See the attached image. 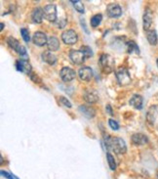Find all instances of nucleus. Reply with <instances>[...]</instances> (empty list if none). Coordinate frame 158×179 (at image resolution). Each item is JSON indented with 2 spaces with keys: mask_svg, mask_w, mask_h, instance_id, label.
Masks as SVG:
<instances>
[{
  "mask_svg": "<svg viewBox=\"0 0 158 179\" xmlns=\"http://www.w3.org/2000/svg\"><path fill=\"white\" fill-rule=\"evenodd\" d=\"M105 143L108 150L113 151L117 155L125 154L127 151V146L125 144V141L120 137L106 136L105 138Z\"/></svg>",
  "mask_w": 158,
  "mask_h": 179,
  "instance_id": "nucleus-1",
  "label": "nucleus"
},
{
  "mask_svg": "<svg viewBox=\"0 0 158 179\" xmlns=\"http://www.w3.org/2000/svg\"><path fill=\"white\" fill-rule=\"evenodd\" d=\"M99 62H100L101 69L105 74H110L111 71H113L115 61L112 56H110L108 54H102L101 56Z\"/></svg>",
  "mask_w": 158,
  "mask_h": 179,
  "instance_id": "nucleus-2",
  "label": "nucleus"
},
{
  "mask_svg": "<svg viewBox=\"0 0 158 179\" xmlns=\"http://www.w3.org/2000/svg\"><path fill=\"white\" fill-rule=\"evenodd\" d=\"M116 77L118 80V83L121 86H126L131 83V76L127 69L120 68L116 71Z\"/></svg>",
  "mask_w": 158,
  "mask_h": 179,
  "instance_id": "nucleus-3",
  "label": "nucleus"
},
{
  "mask_svg": "<svg viewBox=\"0 0 158 179\" xmlns=\"http://www.w3.org/2000/svg\"><path fill=\"white\" fill-rule=\"evenodd\" d=\"M44 13V18L52 23H55L57 21V8L56 5L54 4H49L46 5L43 9Z\"/></svg>",
  "mask_w": 158,
  "mask_h": 179,
  "instance_id": "nucleus-4",
  "label": "nucleus"
},
{
  "mask_svg": "<svg viewBox=\"0 0 158 179\" xmlns=\"http://www.w3.org/2000/svg\"><path fill=\"white\" fill-rule=\"evenodd\" d=\"M62 40L64 41L66 44L68 45H72L75 44L78 40V35L76 34V31L73 29H67L66 31L62 32Z\"/></svg>",
  "mask_w": 158,
  "mask_h": 179,
  "instance_id": "nucleus-5",
  "label": "nucleus"
},
{
  "mask_svg": "<svg viewBox=\"0 0 158 179\" xmlns=\"http://www.w3.org/2000/svg\"><path fill=\"white\" fill-rule=\"evenodd\" d=\"M7 43H8V45H9L12 48V49H14L16 52H17L18 54H20L21 56H26L27 55L26 48L23 47L22 45H21L20 42L15 37H13V36L8 37Z\"/></svg>",
  "mask_w": 158,
  "mask_h": 179,
  "instance_id": "nucleus-6",
  "label": "nucleus"
},
{
  "mask_svg": "<svg viewBox=\"0 0 158 179\" xmlns=\"http://www.w3.org/2000/svg\"><path fill=\"white\" fill-rule=\"evenodd\" d=\"M106 13L110 18H119L122 15V8L117 3H110L106 7Z\"/></svg>",
  "mask_w": 158,
  "mask_h": 179,
  "instance_id": "nucleus-7",
  "label": "nucleus"
},
{
  "mask_svg": "<svg viewBox=\"0 0 158 179\" xmlns=\"http://www.w3.org/2000/svg\"><path fill=\"white\" fill-rule=\"evenodd\" d=\"M69 58L75 65H82L85 62L86 56L81 50H72L69 52Z\"/></svg>",
  "mask_w": 158,
  "mask_h": 179,
  "instance_id": "nucleus-8",
  "label": "nucleus"
},
{
  "mask_svg": "<svg viewBox=\"0 0 158 179\" xmlns=\"http://www.w3.org/2000/svg\"><path fill=\"white\" fill-rule=\"evenodd\" d=\"M60 76H61V78L64 80L65 82H70V81H72L75 78L76 74L72 68L65 67L61 70Z\"/></svg>",
  "mask_w": 158,
  "mask_h": 179,
  "instance_id": "nucleus-9",
  "label": "nucleus"
},
{
  "mask_svg": "<svg viewBox=\"0 0 158 179\" xmlns=\"http://www.w3.org/2000/svg\"><path fill=\"white\" fill-rule=\"evenodd\" d=\"M84 100L89 104H95L99 101V94L94 89H87L83 95Z\"/></svg>",
  "mask_w": 158,
  "mask_h": 179,
  "instance_id": "nucleus-10",
  "label": "nucleus"
},
{
  "mask_svg": "<svg viewBox=\"0 0 158 179\" xmlns=\"http://www.w3.org/2000/svg\"><path fill=\"white\" fill-rule=\"evenodd\" d=\"M157 117H158V108H157V106L152 105L149 107V109L146 113V121L151 125H153L157 119Z\"/></svg>",
  "mask_w": 158,
  "mask_h": 179,
  "instance_id": "nucleus-11",
  "label": "nucleus"
},
{
  "mask_svg": "<svg viewBox=\"0 0 158 179\" xmlns=\"http://www.w3.org/2000/svg\"><path fill=\"white\" fill-rule=\"evenodd\" d=\"M153 19V14L151 12V9H146L145 14H144V17H143V26H144V29L146 31L151 29V27L152 25V20Z\"/></svg>",
  "mask_w": 158,
  "mask_h": 179,
  "instance_id": "nucleus-12",
  "label": "nucleus"
},
{
  "mask_svg": "<svg viewBox=\"0 0 158 179\" xmlns=\"http://www.w3.org/2000/svg\"><path fill=\"white\" fill-rule=\"evenodd\" d=\"M32 41L37 46H44L48 42L47 35L42 31H36L32 36Z\"/></svg>",
  "mask_w": 158,
  "mask_h": 179,
  "instance_id": "nucleus-13",
  "label": "nucleus"
},
{
  "mask_svg": "<svg viewBox=\"0 0 158 179\" xmlns=\"http://www.w3.org/2000/svg\"><path fill=\"white\" fill-rule=\"evenodd\" d=\"M16 67H17L18 71L25 72L27 75L31 74V66L27 59H22L20 61H17L16 62Z\"/></svg>",
  "mask_w": 158,
  "mask_h": 179,
  "instance_id": "nucleus-14",
  "label": "nucleus"
},
{
  "mask_svg": "<svg viewBox=\"0 0 158 179\" xmlns=\"http://www.w3.org/2000/svg\"><path fill=\"white\" fill-rule=\"evenodd\" d=\"M78 76L83 81H90L93 77V71L89 67H82L78 71Z\"/></svg>",
  "mask_w": 158,
  "mask_h": 179,
  "instance_id": "nucleus-15",
  "label": "nucleus"
},
{
  "mask_svg": "<svg viewBox=\"0 0 158 179\" xmlns=\"http://www.w3.org/2000/svg\"><path fill=\"white\" fill-rule=\"evenodd\" d=\"M132 142L134 145L136 146H141V145H145L148 142V138L146 135L143 133H135L132 135Z\"/></svg>",
  "mask_w": 158,
  "mask_h": 179,
  "instance_id": "nucleus-16",
  "label": "nucleus"
},
{
  "mask_svg": "<svg viewBox=\"0 0 158 179\" xmlns=\"http://www.w3.org/2000/svg\"><path fill=\"white\" fill-rule=\"evenodd\" d=\"M143 102H144L143 97H141V95H139V94L133 95L131 97L130 101H129V103H130V105L132 106V107H134L137 110H141V108H143Z\"/></svg>",
  "mask_w": 158,
  "mask_h": 179,
  "instance_id": "nucleus-17",
  "label": "nucleus"
},
{
  "mask_svg": "<svg viewBox=\"0 0 158 179\" xmlns=\"http://www.w3.org/2000/svg\"><path fill=\"white\" fill-rule=\"evenodd\" d=\"M79 111H80L82 113V115L85 116L86 118H94L95 116H96V110H95L93 107H91V106H80L79 107Z\"/></svg>",
  "mask_w": 158,
  "mask_h": 179,
  "instance_id": "nucleus-18",
  "label": "nucleus"
},
{
  "mask_svg": "<svg viewBox=\"0 0 158 179\" xmlns=\"http://www.w3.org/2000/svg\"><path fill=\"white\" fill-rule=\"evenodd\" d=\"M43 17H44V13H43V9L41 8H35V9L31 13V19L32 21L36 24H41L43 21Z\"/></svg>",
  "mask_w": 158,
  "mask_h": 179,
  "instance_id": "nucleus-19",
  "label": "nucleus"
},
{
  "mask_svg": "<svg viewBox=\"0 0 158 179\" xmlns=\"http://www.w3.org/2000/svg\"><path fill=\"white\" fill-rule=\"evenodd\" d=\"M42 60L45 63L53 66V65H55L57 63V57H56V55H54L51 51H45L42 53Z\"/></svg>",
  "mask_w": 158,
  "mask_h": 179,
  "instance_id": "nucleus-20",
  "label": "nucleus"
},
{
  "mask_svg": "<svg viewBox=\"0 0 158 179\" xmlns=\"http://www.w3.org/2000/svg\"><path fill=\"white\" fill-rule=\"evenodd\" d=\"M47 46H48L49 51H58L60 49V41L57 37L51 36L48 38V42H47Z\"/></svg>",
  "mask_w": 158,
  "mask_h": 179,
  "instance_id": "nucleus-21",
  "label": "nucleus"
},
{
  "mask_svg": "<svg viewBox=\"0 0 158 179\" xmlns=\"http://www.w3.org/2000/svg\"><path fill=\"white\" fill-rule=\"evenodd\" d=\"M146 39L151 45H156L158 41V37L155 29H149L146 31Z\"/></svg>",
  "mask_w": 158,
  "mask_h": 179,
  "instance_id": "nucleus-22",
  "label": "nucleus"
},
{
  "mask_svg": "<svg viewBox=\"0 0 158 179\" xmlns=\"http://www.w3.org/2000/svg\"><path fill=\"white\" fill-rule=\"evenodd\" d=\"M101 20H102L101 14H96V15L93 16V17L91 18V26H92L93 28L99 27V25L101 24Z\"/></svg>",
  "mask_w": 158,
  "mask_h": 179,
  "instance_id": "nucleus-23",
  "label": "nucleus"
},
{
  "mask_svg": "<svg viewBox=\"0 0 158 179\" xmlns=\"http://www.w3.org/2000/svg\"><path fill=\"white\" fill-rule=\"evenodd\" d=\"M127 47H128V53H133V52H136V53H140V49H139V46L136 44L135 41H128L127 42Z\"/></svg>",
  "mask_w": 158,
  "mask_h": 179,
  "instance_id": "nucleus-24",
  "label": "nucleus"
},
{
  "mask_svg": "<svg viewBox=\"0 0 158 179\" xmlns=\"http://www.w3.org/2000/svg\"><path fill=\"white\" fill-rule=\"evenodd\" d=\"M106 159H107V162H108V166H109L110 169L115 170L116 169V161H115L114 157L110 153H107L106 154Z\"/></svg>",
  "mask_w": 158,
  "mask_h": 179,
  "instance_id": "nucleus-25",
  "label": "nucleus"
},
{
  "mask_svg": "<svg viewBox=\"0 0 158 179\" xmlns=\"http://www.w3.org/2000/svg\"><path fill=\"white\" fill-rule=\"evenodd\" d=\"M72 3L74 6L76 11H78L79 13H84L85 12L84 5H83V3L80 1V0H75V1H72Z\"/></svg>",
  "mask_w": 158,
  "mask_h": 179,
  "instance_id": "nucleus-26",
  "label": "nucleus"
},
{
  "mask_svg": "<svg viewBox=\"0 0 158 179\" xmlns=\"http://www.w3.org/2000/svg\"><path fill=\"white\" fill-rule=\"evenodd\" d=\"M86 56V58H90V57L93 56V52H92V49L89 47V46H82L81 49H80Z\"/></svg>",
  "mask_w": 158,
  "mask_h": 179,
  "instance_id": "nucleus-27",
  "label": "nucleus"
},
{
  "mask_svg": "<svg viewBox=\"0 0 158 179\" xmlns=\"http://www.w3.org/2000/svg\"><path fill=\"white\" fill-rule=\"evenodd\" d=\"M21 34H22V39L25 40L26 42H29L30 37H29V31H28V29H21Z\"/></svg>",
  "mask_w": 158,
  "mask_h": 179,
  "instance_id": "nucleus-28",
  "label": "nucleus"
},
{
  "mask_svg": "<svg viewBox=\"0 0 158 179\" xmlns=\"http://www.w3.org/2000/svg\"><path fill=\"white\" fill-rule=\"evenodd\" d=\"M108 124H109V126L111 127L113 130H118V129H119V124H118L116 121L114 119H112V118H110L108 120Z\"/></svg>",
  "mask_w": 158,
  "mask_h": 179,
  "instance_id": "nucleus-29",
  "label": "nucleus"
},
{
  "mask_svg": "<svg viewBox=\"0 0 158 179\" xmlns=\"http://www.w3.org/2000/svg\"><path fill=\"white\" fill-rule=\"evenodd\" d=\"M60 102L64 105V106H66V107H67V108H72V103H70L66 97H60Z\"/></svg>",
  "mask_w": 158,
  "mask_h": 179,
  "instance_id": "nucleus-30",
  "label": "nucleus"
},
{
  "mask_svg": "<svg viewBox=\"0 0 158 179\" xmlns=\"http://www.w3.org/2000/svg\"><path fill=\"white\" fill-rule=\"evenodd\" d=\"M55 23H56V25H57V27H58L59 29H62V28H64V27L67 25V21H66V19H60L59 21L55 22Z\"/></svg>",
  "mask_w": 158,
  "mask_h": 179,
  "instance_id": "nucleus-31",
  "label": "nucleus"
},
{
  "mask_svg": "<svg viewBox=\"0 0 158 179\" xmlns=\"http://www.w3.org/2000/svg\"><path fill=\"white\" fill-rule=\"evenodd\" d=\"M29 76H30V78L32 79L34 82H37V83H38V82H40V81H41L40 78L38 77V76H37L36 74H33V72H31Z\"/></svg>",
  "mask_w": 158,
  "mask_h": 179,
  "instance_id": "nucleus-32",
  "label": "nucleus"
},
{
  "mask_svg": "<svg viewBox=\"0 0 158 179\" xmlns=\"http://www.w3.org/2000/svg\"><path fill=\"white\" fill-rule=\"evenodd\" d=\"M106 112L109 113L110 116H113V112H112L111 107H110V105H106Z\"/></svg>",
  "mask_w": 158,
  "mask_h": 179,
  "instance_id": "nucleus-33",
  "label": "nucleus"
},
{
  "mask_svg": "<svg viewBox=\"0 0 158 179\" xmlns=\"http://www.w3.org/2000/svg\"><path fill=\"white\" fill-rule=\"evenodd\" d=\"M1 174H2L3 176L7 177L8 179H13V176H11V175H10L9 173H8V172L4 171V170H1Z\"/></svg>",
  "mask_w": 158,
  "mask_h": 179,
  "instance_id": "nucleus-34",
  "label": "nucleus"
},
{
  "mask_svg": "<svg viewBox=\"0 0 158 179\" xmlns=\"http://www.w3.org/2000/svg\"><path fill=\"white\" fill-rule=\"evenodd\" d=\"M3 29H4V24H3V23H1V30H2Z\"/></svg>",
  "mask_w": 158,
  "mask_h": 179,
  "instance_id": "nucleus-35",
  "label": "nucleus"
},
{
  "mask_svg": "<svg viewBox=\"0 0 158 179\" xmlns=\"http://www.w3.org/2000/svg\"><path fill=\"white\" fill-rule=\"evenodd\" d=\"M156 175H157V178H158V168H157V170H156Z\"/></svg>",
  "mask_w": 158,
  "mask_h": 179,
  "instance_id": "nucleus-36",
  "label": "nucleus"
},
{
  "mask_svg": "<svg viewBox=\"0 0 158 179\" xmlns=\"http://www.w3.org/2000/svg\"><path fill=\"white\" fill-rule=\"evenodd\" d=\"M156 63H157V67H158V59H157V62H156Z\"/></svg>",
  "mask_w": 158,
  "mask_h": 179,
  "instance_id": "nucleus-37",
  "label": "nucleus"
}]
</instances>
